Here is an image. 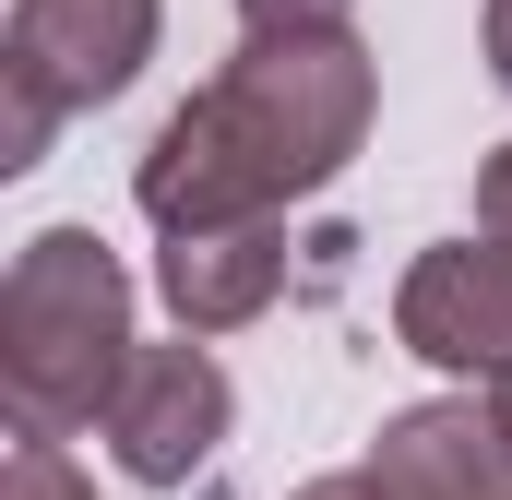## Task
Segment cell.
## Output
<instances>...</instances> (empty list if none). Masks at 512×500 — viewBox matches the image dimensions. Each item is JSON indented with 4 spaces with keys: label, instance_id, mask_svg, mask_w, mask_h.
<instances>
[{
    "label": "cell",
    "instance_id": "obj_1",
    "mask_svg": "<svg viewBox=\"0 0 512 500\" xmlns=\"http://www.w3.org/2000/svg\"><path fill=\"white\" fill-rule=\"evenodd\" d=\"M382 108V72L346 24L322 36H251L191 108H167V131L131 167V203L179 239V227H239V215H286L310 203Z\"/></svg>",
    "mask_w": 512,
    "mask_h": 500
},
{
    "label": "cell",
    "instance_id": "obj_2",
    "mask_svg": "<svg viewBox=\"0 0 512 500\" xmlns=\"http://www.w3.org/2000/svg\"><path fill=\"white\" fill-rule=\"evenodd\" d=\"M131 370V274L96 227H36L0 274V393L24 441L108 417Z\"/></svg>",
    "mask_w": 512,
    "mask_h": 500
},
{
    "label": "cell",
    "instance_id": "obj_3",
    "mask_svg": "<svg viewBox=\"0 0 512 500\" xmlns=\"http://www.w3.org/2000/svg\"><path fill=\"white\" fill-rule=\"evenodd\" d=\"M167 0H12L0 24V167H36L72 108H108L155 60Z\"/></svg>",
    "mask_w": 512,
    "mask_h": 500
},
{
    "label": "cell",
    "instance_id": "obj_4",
    "mask_svg": "<svg viewBox=\"0 0 512 500\" xmlns=\"http://www.w3.org/2000/svg\"><path fill=\"white\" fill-rule=\"evenodd\" d=\"M227 417H239V393H227V370H215L203 334L131 346L120 393H108V453H120V477H143V489H179L191 465H215Z\"/></svg>",
    "mask_w": 512,
    "mask_h": 500
},
{
    "label": "cell",
    "instance_id": "obj_5",
    "mask_svg": "<svg viewBox=\"0 0 512 500\" xmlns=\"http://www.w3.org/2000/svg\"><path fill=\"white\" fill-rule=\"evenodd\" d=\"M393 334H405V358H429V370L453 381H489L512 370V239H441L405 262V286H393Z\"/></svg>",
    "mask_w": 512,
    "mask_h": 500
},
{
    "label": "cell",
    "instance_id": "obj_6",
    "mask_svg": "<svg viewBox=\"0 0 512 500\" xmlns=\"http://www.w3.org/2000/svg\"><path fill=\"white\" fill-rule=\"evenodd\" d=\"M155 286H167L179 334H239V322L274 310V286H286V227H274V215H239V227H179V239L155 250Z\"/></svg>",
    "mask_w": 512,
    "mask_h": 500
},
{
    "label": "cell",
    "instance_id": "obj_7",
    "mask_svg": "<svg viewBox=\"0 0 512 500\" xmlns=\"http://www.w3.org/2000/svg\"><path fill=\"white\" fill-rule=\"evenodd\" d=\"M370 465L393 477V500H512V441H501V417H489V393L382 417Z\"/></svg>",
    "mask_w": 512,
    "mask_h": 500
},
{
    "label": "cell",
    "instance_id": "obj_8",
    "mask_svg": "<svg viewBox=\"0 0 512 500\" xmlns=\"http://www.w3.org/2000/svg\"><path fill=\"white\" fill-rule=\"evenodd\" d=\"M0 500H96V489L72 477V453H60V441H12V477H0Z\"/></svg>",
    "mask_w": 512,
    "mask_h": 500
},
{
    "label": "cell",
    "instance_id": "obj_9",
    "mask_svg": "<svg viewBox=\"0 0 512 500\" xmlns=\"http://www.w3.org/2000/svg\"><path fill=\"white\" fill-rule=\"evenodd\" d=\"M251 36H322V24H358V0H239Z\"/></svg>",
    "mask_w": 512,
    "mask_h": 500
},
{
    "label": "cell",
    "instance_id": "obj_10",
    "mask_svg": "<svg viewBox=\"0 0 512 500\" xmlns=\"http://www.w3.org/2000/svg\"><path fill=\"white\" fill-rule=\"evenodd\" d=\"M477 227L512 239V143H489V167H477Z\"/></svg>",
    "mask_w": 512,
    "mask_h": 500
},
{
    "label": "cell",
    "instance_id": "obj_11",
    "mask_svg": "<svg viewBox=\"0 0 512 500\" xmlns=\"http://www.w3.org/2000/svg\"><path fill=\"white\" fill-rule=\"evenodd\" d=\"M286 500H393L382 465H346V477H310V489H286Z\"/></svg>",
    "mask_w": 512,
    "mask_h": 500
},
{
    "label": "cell",
    "instance_id": "obj_12",
    "mask_svg": "<svg viewBox=\"0 0 512 500\" xmlns=\"http://www.w3.org/2000/svg\"><path fill=\"white\" fill-rule=\"evenodd\" d=\"M489 72L512 84V0H489Z\"/></svg>",
    "mask_w": 512,
    "mask_h": 500
},
{
    "label": "cell",
    "instance_id": "obj_13",
    "mask_svg": "<svg viewBox=\"0 0 512 500\" xmlns=\"http://www.w3.org/2000/svg\"><path fill=\"white\" fill-rule=\"evenodd\" d=\"M477 393H489V417H501V441H512V370H489Z\"/></svg>",
    "mask_w": 512,
    "mask_h": 500
}]
</instances>
